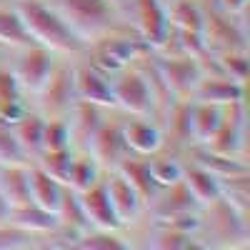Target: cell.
Instances as JSON below:
<instances>
[{"mask_svg": "<svg viewBox=\"0 0 250 250\" xmlns=\"http://www.w3.org/2000/svg\"><path fill=\"white\" fill-rule=\"evenodd\" d=\"M13 5L20 20H23L28 38L35 45L48 48L50 53H65V55L85 53L90 48L45 0H15Z\"/></svg>", "mask_w": 250, "mask_h": 250, "instance_id": "obj_1", "label": "cell"}, {"mask_svg": "<svg viewBox=\"0 0 250 250\" xmlns=\"http://www.w3.org/2000/svg\"><path fill=\"white\" fill-rule=\"evenodd\" d=\"M65 23L90 45L118 30V13L113 0H45Z\"/></svg>", "mask_w": 250, "mask_h": 250, "instance_id": "obj_2", "label": "cell"}, {"mask_svg": "<svg viewBox=\"0 0 250 250\" xmlns=\"http://www.w3.org/2000/svg\"><path fill=\"white\" fill-rule=\"evenodd\" d=\"M113 105L135 118H148L155 105V95L148 78L135 68H123L113 73Z\"/></svg>", "mask_w": 250, "mask_h": 250, "instance_id": "obj_3", "label": "cell"}, {"mask_svg": "<svg viewBox=\"0 0 250 250\" xmlns=\"http://www.w3.org/2000/svg\"><path fill=\"white\" fill-rule=\"evenodd\" d=\"M38 98V115L45 120L53 118H68L70 108L78 103L75 95V83H73V68L68 65H55L45 85L35 93Z\"/></svg>", "mask_w": 250, "mask_h": 250, "instance_id": "obj_4", "label": "cell"}, {"mask_svg": "<svg viewBox=\"0 0 250 250\" xmlns=\"http://www.w3.org/2000/svg\"><path fill=\"white\" fill-rule=\"evenodd\" d=\"M18 60L13 65V75L18 80V85L23 93L35 95L40 88L45 85V80L50 78V73L55 70V53H50L48 48H40V45H25V48H18Z\"/></svg>", "mask_w": 250, "mask_h": 250, "instance_id": "obj_5", "label": "cell"}, {"mask_svg": "<svg viewBox=\"0 0 250 250\" xmlns=\"http://www.w3.org/2000/svg\"><path fill=\"white\" fill-rule=\"evenodd\" d=\"M208 213V223L200 220V225H208L210 233L223 243V250H240L245 248V240H248V225H245V218L248 215H240L233 205H228L223 198L215 200L213 205L203 208Z\"/></svg>", "mask_w": 250, "mask_h": 250, "instance_id": "obj_6", "label": "cell"}, {"mask_svg": "<svg viewBox=\"0 0 250 250\" xmlns=\"http://www.w3.org/2000/svg\"><path fill=\"white\" fill-rule=\"evenodd\" d=\"M160 75L165 80L168 90L178 98H193V90L198 88L200 78L205 75L200 62L195 60V55H173V58H165L160 62Z\"/></svg>", "mask_w": 250, "mask_h": 250, "instance_id": "obj_7", "label": "cell"}, {"mask_svg": "<svg viewBox=\"0 0 250 250\" xmlns=\"http://www.w3.org/2000/svg\"><path fill=\"white\" fill-rule=\"evenodd\" d=\"M85 153H90L95 158V163L105 170H118V165L128 158V145L123 140V130L120 125H110L108 120L98 128V133L93 135V140L88 143Z\"/></svg>", "mask_w": 250, "mask_h": 250, "instance_id": "obj_8", "label": "cell"}, {"mask_svg": "<svg viewBox=\"0 0 250 250\" xmlns=\"http://www.w3.org/2000/svg\"><path fill=\"white\" fill-rule=\"evenodd\" d=\"M73 83L75 95L83 103H93L100 108H113V83L110 75L103 73L98 65H80L73 68Z\"/></svg>", "mask_w": 250, "mask_h": 250, "instance_id": "obj_9", "label": "cell"}, {"mask_svg": "<svg viewBox=\"0 0 250 250\" xmlns=\"http://www.w3.org/2000/svg\"><path fill=\"white\" fill-rule=\"evenodd\" d=\"M103 185H105V190H108V198H110V205H113V210L118 215V220L125 225H130L135 223L140 215H143V198L140 193L135 190V188L125 180L118 170H108V178L103 180Z\"/></svg>", "mask_w": 250, "mask_h": 250, "instance_id": "obj_10", "label": "cell"}, {"mask_svg": "<svg viewBox=\"0 0 250 250\" xmlns=\"http://www.w3.org/2000/svg\"><path fill=\"white\" fill-rule=\"evenodd\" d=\"M78 198H80L83 213H85L90 228H100V230H120L123 228V223L118 220L113 205H110V198H108V190L103 185V180L95 183L93 188H88V190L78 193Z\"/></svg>", "mask_w": 250, "mask_h": 250, "instance_id": "obj_11", "label": "cell"}, {"mask_svg": "<svg viewBox=\"0 0 250 250\" xmlns=\"http://www.w3.org/2000/svg\"><path fill=\"white\" fill-rule=\"evenodd\" d=\"M223 118H225L223 105L203 103V100H190V105H188V135L200 145H208L215 138V133L220 130Z\"/></svg>", "mask_w": 250, "mask_h": 250, "instance_id": "obj_12", "label": "cell"}, {"mask_svg": "<svg viewBox=\"0 0 250 250\" xmlns=\"http://www.w3.org/2000/svg\"><path fill=\"white\" fill-rule=\"evenodd\" d=\"M135 13H138V28L140 35L148 45H163L165 35L170 30L168 23V5L163 0H138L135 3Z\"/></svg>", "mask_w": 250, "mask_h": 250, "instance_id": "obj_13", "label": "cell"}, {"mask_svg": "<svg viewBox=\"0 0 250 250\" xmlns=\"http://www.w3.org/2000/svg\"><path fill=\"white\" fill-rule=\"evenodd\" d=\"M120 130H123L125 145H128V153L133 155L150 158L163 148V133L148 118H133L125 125H120Z\"/></svg>", "mask_w": 250, "mask_h": 250, "instance_id": "obj_14", "label": "cell"}, {"mask_svg": "<svg viewBox=\"0 0 250 250\" xmlns=\"http://www.w3.org/2000/svg\"><path fill=\"white\" fill-rule=\"evenodd\" d=\"M8 225L18 228L28 235H50L58 233V215L40 208L35 203H23V205H13L8 213Z\"/></svg>", "mask_w": 250, "mask_h": 250, "instance_id": "obj_15", "label": "cell"}, {"mask_svg": "<svg viewBox=\"0 0 250 250\" xmlns=\"http://www.w3.org/2000/svg\"><path fill=\"white\" fill-rule=\"evenodd\" d=\"M183 185H185V190L190 193V198L195 200V205L200 208V210L223 198L220 178H215L213 173H208L205 168H200V165H195V163L183 168Z\"/></svg>", "mask_w": 250, "mask_h": 250, "instance_id": "obj_16", "label": "cell"}, {"mask_svg": "<svg viewBox=\"0 0 250 250\" xmlns=\"http://www.w3.org/2000/svg\"><path fill=\"white\" fill-rule=\"evenodd\" d=\"M68 125H70V135H73V145L78 143L80 150L88 148V143L93 140V135L98 133V128L105 120H103V108L93 105V103H83L78 100L68 113Z\"/></svg>", "mask_w": 250, "mask_h": 250, "instance_id": "obj_17", "label": "cell"}, {"mask_svg": "<svg viewBox=\"0 0 250 250\" xmlns=\"http://www.w3.org/2000/svg\"><path fill=\"white\" fill-rule=\"evenodd\" d=\"M193 100H203V103H215V105H235L243 100V85L235 80H230L228 75L223 78H208L203 75L198 88L193 90Z\"/></svg>", "mask_w": 250, "mask_h": 250, "instance_id": "obj_18", "label": "cell"}, {"mask_svg": "<svg viewBox=\"0 0 250 250\" xmlns=\"http://www.w3.org/2000/svg\"><path fill=\"white\" fill-rule=\"evenodd\" d=\"M30 173V203L45 208L50 213H58V205L62 200V193H65V185L58 183L55 178H50L45 170H40L35 163L28 165Z\"/></svg>", "mask_w": 250, "mask_h": 250, "instance_id": "obj_19", "label": "cell"}, {"mask_svg": "<svg viewBox=\"0 0 250 250\" xmlns=\"http://www.w3.org/2000/svg\"><path fill=\"white\" fill-rule=\"evenodd\" d=\"M23 95L25 93L20 90L15 75L5 68H0V123L15 125L28 113L25 103H23Z\"/></svg>", "mask_w": 250, "mask_h": 250, "instance_id": "obj_20", "label": "cell"}, {"mask_svg": "<svg viewBox=\"0 0 250 250\" xmlns=\"http://www.w3.org/2000/svg\"><path fill=\"white\" fill-rule=\"evenodd\" d=\"M0 193L8 205L30 203V173L28 165H0Z\"/></svg>", "mask_w": 250, "mask_h": 250, "instance_id": "obj_21", "label": "cell"}, {"mask_svg": "<svg viewBox=\"0 0 250 250\" xmlns=\"http://www.w3.org/2000/svg\"><path fill=\"white\" fill-rule=\"evenodd\" d=\"M62 250H133L130 243L120 235V230H100V228H88L85 233L65 243H55Z\"/></svg>", "mask_w": 250, "mask_h": 250, "instance_id": "obj_22", "label": "cell"}, {"mask_svg": "<svg viewBox=\"0 0 250 250\" xmlns=\"http://www.w3.org/2000/svg\"><path fill=\"white\" fill-rule=\"evenodd\" d=\"M118 173L128 180L135 190L140 193L143 203H150L158 195V188L150 178V168H148V158H140V155H128L120 165H118Z\"/></svg>", "mask_w": 250, "mask_h": 250, "instance_id": "obj_23", "label": "cell"}, {"mask_svg": "<svg viewBox=\"0 0 250 250\" xmlns=\"http://www.w3.org/2000/svg\"><path fill=\"white\" fill-rule=\"evenodd\" d=\"M100 180H103V168L95 163V158L85 150L75 153L65 188H70L73 193H83V190H88V188H93Z\"/></svg>", "mask_w": 250, "mask_h": 250, "instance_id": "obj_24", "label": "cell"}, {"mask_svg": "<svg viewBox=\"0 0 250 250\" xmlns=\"http://www.w3.org/2000/svg\"><path fill=\"white\" fill-rule=\"evenodd\" d=\"M43 125H45V118L38 113H25L15 125H10L15 138L23 145V150L28 153L30 163L43 153Z\"/></svg>", "mask_w": 250, "mask_h": 250, "instance_id": "obj_25", "label": "cell"}, {"mask_svg": "<svg viewBox=\"0 0 250 250\" xmlns=\"http://www.w3.org/2000/svg\"><path fill=\"white\" fill-rule=\"evenodd\" d=\"M168 23L170 28L185 30V33H205V15L198 8L195 0H175L168 5Z\"/></svg>", "mask_w": 250, "mask_h": 250, "instance_id": "obj_26", "label": "cell"}, {"mask_svg": "<svg viewBox=\"0 0 250 250\" xmlns=\"http://www.w3.org/2000/svg\"><path fill=\"white\" fill-rule=\"evenodd\" d=\"M195 165L205 168L208 173H213L215 178H233V175H248V165L238 158H230V155H220V153H213V150H198L195 153Z\"/></svg>", "mask_w": 250, "mask_h": 250, "instance_id": "obj_27", "label": "cell"}, {"mask_svg": "<svg viewBox=\"0 0 250 250\" xmlns=\"http://www.w3.org/2000/svg\"><path fill=\"white\" fill-rule=\"evenodd\" d=\"M0 45H10V48H25L35 45L28 38L23 20H20L15 5H0Z\"/></svg>", "mask_w": 250, "mask_h": 250, "instance_id": "obj_28", "label": "cell"}, {"mask_svg": "<svg viewBox=\"0 0 250 250\" xmlns=\"http://www.w3.org/2000/svg\"><path fill=\"white\" fill-rule=\"evenodd\" d=\"M73 155H75L73 148H68V150H45V153H40L33 163L38 165L40 170H45L50 178H55L58 183L65 185L70 165H73Z\"/></svg>", "mask_w": 250, "mask_h": 250, "instance_id": "obj_29", "label": "cell"}, {"mask_svg": "<svg viewBox=\"0 0 250 250\" xmlns=\"http://www.w3.org/2000/svg\"><path fill=\"white\" fill-rule=\"evenodd\" d=\"M148 168H150V178H153L158 190L183 183V168L185 165L175 158H148Z\"/></svg>", "mask_w": 250, "mask_h": 250, "instance_id": "obj_30", "label": "cell"}, {"mask_svg": "<svg viewBox=\"0 0 250 250\" xmlns=\"http://www.w3.org/2000/svg\"><path fill=\"white\" fill-rule=\"evenodd\" d=\"M68 148H73V135H70L68 120L65 118L45 120V125H43V153L45 150H68Z\"/></svg>", "mask_w": 250, "mask_h": 250, "instance_id": "obj_31", "label": "cell"}, {"mask_svg": "<svg viewBox=\"0 0 250 250\" xmlns=\"http://www.w3.org/2000/svg\"><path fill=\"white\" fill-rule=\"evenodd\" d=\"M0 165H30L28 153L23 150L13 128L0 123Z\"/></svg>", "mask_w": 250, "mask_h": 250, "instance_id": "obj_32", "label": "cell"}, {"mask_svg": "<svg viewBox=\"0 0 250 250\" xmlns=\"http://www.w3.org/2000/svg\"><path fill=\"white\" fill-rule=\"evenodd\" d=\"M33 245V235L18 230L13 225H0V250H23Z\"/></svg>", "mask_w": 250, "mask_h": 250, "instance_id": "obj_33", "label": "cell"}, {"mask_svg": "<svg viewBox=\"0 0 250 250\" xmlns=\"http://www.w3.org/2000/svg\"><path fill=\"white\" fill-rule=\"evenodd\" d=\"M223 68L228 70V78L243 85V78H245V70H248V60H245V55L240 50H228L223 55Z\"/></svg>", "mask_w": 250, "mask_h": 250, "instance_id": "obj_34", "label": "cell"}, {"mask_svg": "<svg viewBox=\"0 0 250 250\" xmlns=\"http://www.w3.org/2000/svg\"><path fill=\"white\" fill-rule=\"evenodd\" d=\"M245 3H248V0H220V5H223V10L228 15H230V13H240L245 8Z\"/></svg>", "mask_w": 250, "mask_h": 250, "instance_id": "obj_35", "label": "cell"}, {"mask_svg": "<svg viewBox=\"0 0 250 250\" xmlns=\"http://www.w3.org/2000/svg\"><path fill=\"white\" fill-rule=\"evenodd\" d=\"M8 213H10V205H8V200L3 198V193H0V225L8 223Z\"/></svg>", "mask_w": 250, "mask_h": 250, "instance_id": "obj_36", "label": "cell"}, {"mask_svg": "<svg viewBox=\"0 0 250 250\" xmlns=\"http://www.w3.org/2000/svg\"><path fill=\"white\" fill-rule=\"evenodd\" d=\"M40 250H62V248H60V245H55V243H53V245H40Z\"/></svg>", "mask_w": 250, "mask_h": 250, "instance_id": "obj_37", "label": "cell"}, {"mask_svg": "<svg viewBox=\"0 0 250 250\" xmlns=\"http://www.w3.org/2000/svg\"><path fill=\"white\" fill-rule=\"evenodd\" d=\"M23 250H40V248H35V245H28V248H23Z\"/></svg>", "mask_w": 250, "mask_h": 250, "instance_id": "obj_38", "label": "cell"}, {"mask_svg": "<svg viewBox=\"0 0 250 250\" xmlns=\"http://www.w3.org/2000/svg\"><path fill=\"white\" fill-rule=\"evenodd\" d=\"M163 3H165V5H170V3H175V0H163Z\"/></svg>", "mask_w": 250, "mask_h": 250, "instance_id": "obj_39", "label": "cell"}, {"mask_svg": "<svg viewBox=\"0 0 250 250\" xmlns=\"http://www.w3.org/2000/svg\"><path fill=\"white\" fill-rule=\"evenodd\" d=\"M5 3H8V0H0V5H5Z\"/></svg>", "mask_w": 250, "mask_h": 250, "instance_id": "obj_40", "label": "cell"}]
</instances>
